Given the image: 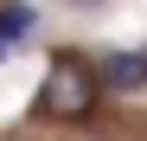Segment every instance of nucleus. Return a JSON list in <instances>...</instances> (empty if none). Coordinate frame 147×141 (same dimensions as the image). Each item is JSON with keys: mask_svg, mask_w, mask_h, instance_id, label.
<instances>
[{"mask_svg": "<svg viewBox=\"0 0 147 141\" xmlns=\"http://www.w3.org/2000/svg\"><path fill=\"white\" fill-rule=\"evenodd\" d=\"M96 109H102L96 58H83L77 45H58L45 58V77H38V115L45 122H90Z\"/></svg>", "mask_w": 147, "mask_h": 141, "instance_id": "f257e3e1", "label": "nucleus"}, {"mask_svg": "<svg viewBox=\"0 0 147 141\" xmlns=\"http://www.w3.org/2000/svg\"><path fill=\"white\" fill-rule=\"evenodd\" d=\"M7 58H13V45H7V39H0V64H7Z\"/></svg>", "mask_w": 147, "mask_h": 141, "instance_id": "20e7f679", "label": "nucleus"}, {"mask_svg": "<svg viewBox=\"0 0 147 141\" xmlns=\"http://www.w3.org/2000/svg\"><path fill=\"white\" fill-rule=\"evenodd\" d=\"M96 83H102V96H134V90H147V52H102L96 58Z\"/></svg>", "mask_w": 147, "mask_h": 141, "instance_id": "f03ea898", "label": "nucleus"}, {"mask_svg": "<svg viewBox=\"0 0 147 141\" xmlns=\"http://www.w3.org/2000/svg\"><path fill=\"white\" fill-rule=\"evenodd\" d=\"M26 32H32V7H19V0H13V7H0V39L13 45V39H26Z\"/></svg>", "mask_w": 147, "mask_h": 141, "instance_id": "7ed1b4c3", "label": "nucleus"}]
</instances>
